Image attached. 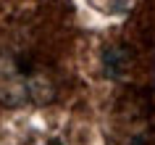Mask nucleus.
I'll return each mask as SVG.
<instances>
[]
</instances>
